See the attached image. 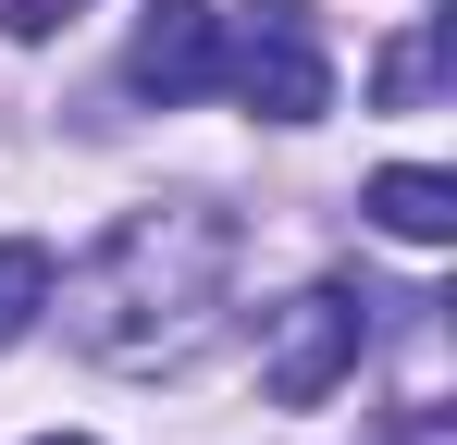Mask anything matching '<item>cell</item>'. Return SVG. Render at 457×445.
Masks as SVG:
<instances>
[{
  "instance_id": "cell-3",
  "label": "cell",
  "mask_w": 457,
  "mask_h": 445,
  "mask_svg": "<svg viewBox=\"0 0 457 445\" xmlns=\"http://www.w3.org/2000/svg\"><path fill=\"white\" fill-rule=\"evenodd\" d=\"M359 334H371V297H346V285H309L272 309V347H260V383L285 396V408H321L346 371H359Z\"/></svg>"
},
{
  "instance_id": "cell-8",
  "label": "cell",
  "mask_w": 457,
  "mask_h": 445,
  "mask_svg": "<svg viewBox=\"0 0 457 445\" xmlns=\"http://www.w3.org/2000/svg\"><path fill=\"white\" fill-rule=\"evenodd\" d=\"M0 25L12 38H50V25H75V0H0Z\"/></svg>"
},
{
  "instance_id": "cell-5",
  "label": "cell",
  "mask_w": 457,
  "mask_h": 445,
  "mask_svg": "<svg viewBox=\"0 0 457 445\" xmlns=\"http://www.w3.org/2000/svg\"><path fill=\"white\" fill-rule=\"evenodd\" d=\"M371 222L408 235V248H445V235H457V173H433V161H383V173H371Z\"/></svg>"
},
{
  "instance_id": "cell-2",
  "label": "cell",
  "mask_w": 457,
  "mask_h": 445,
  "mask_svg": "<svg viewBox=\"0 0 457 445\" xmlns=\"http://www.w3.org/2000/svg\"><path fill=\"white\" fill-rule=\"evenodd\" d=\"M223 87L260 124H321V112H334V63H321L309 0H247V25L223 38Z\"/></svg>"
},
{
  "instance_id": "cell-6",
  "label": "cell",
  "mask_w": 457,
  "mask_h": 445,
  "mask_svg": "<svg viewBox=\"0 0 457 445\" xmlns=\"http://www.w3.org/2000/svg\"><path fill=\"white\" fill-rule=\"evenodd\" d=\"M50 285H62V260H50L37 235H0V347H25V334L50 322Z\"/></svg>"
},
{
  "instance_id": "cell-1",
  "label": "cell",
  "mask_w": 457,
  "mask_h": 445,
  "mask_svg": "<svg viewBox=\"0 0 457 445\" xmlns=\"http://www.w3.org/2000/svg\"><path fill=\"white\" fill-rule=\"evenodd\" d=\"M235 222L211 198H161V211H124L75 273L50 285V309L75 322L87 359L112 371H186L211 334H223V297H235Z\"/></svg>"
},
{
  "instance_id": "cell-4",
  "label": "cell",
  "mask_w": 457,
  "mask_h": 445,
  "mask_svg": "<svg viewBox=\"0 0 457 445\" xmlns=\"http://www.w3.org/2000/svg\"><path fill=\"white\" fill-rule=\"evenodd\" d=\"M124 87L137 99H198V87H223V13L211 0H149L137 13V50H124Z\"/></svg>"
},
{
  "instance_id": "cell-7",
  "label": "cell",
  "mask_w": 457,
  "mask_h": 445,
  "mask_svg": "<svg viewBox=\"0 0 457 445\" xmlns=\"http://www.w3.org/2000/svg\"><path fill=\"white\" fill-rule=\"evenodd\" d=\"M433 74H445V25H420V38L383 50V99H433Z\"/></svg>"
},
{
  "instance_id": "cell-9",
  "label": "cell",
  "mask_w": 457,
  "mask_h": 445,
  "mask_svg": "<svg viewBox=\"0 0 457 445\" xmlns=\"http://www.w3.org/2000/svg\"><path fill=\"white\" fill-rule=\"evenodd\" d=\"M37 445H87V433H37Z\"/></svg>"
}]
</instances>
